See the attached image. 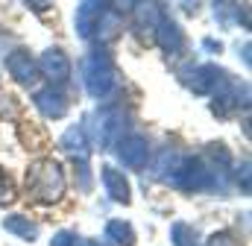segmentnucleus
<instances>
[{"label": "nucleus", "mask_w": 252, "mask_h": 246, "mask_svg": "<svg viewBox=\"0 0 252 246\" xmlns=\"http://www.w3.org/2000/svg\"><path fill=\"white\" fill-rule=\"evenodd\" d=\"M3 229L12 232V235H18V238H24V241H35V238H38V226H35L30 217H24V214L6 217V220H3Z\"/></svg>", "instance_id": "14"}, {"label": "nucleus", "mask_w": 252, "mask_h": 246, "mask_svg": "<svg viewBox=\"0 0 252 246\" xmlns=\"http://www.w3.org/2000/svg\"><path fill=\"white\" fill-rule=\"evenodd\" d=\"M106 3H109V9H112V12L124 15V12H132V9H135L141 0H106Z\"/></svg>", "instance_id": "20"}, {"label": "nucleus", "mask_w": 252, "mask_h": 246, "mask_svg": "<svg viewBox=\"0 0 252 246\" xmlns=\"http://www.w3.org/2000/svg\"><path fill=\"white\" fill-rule=\"evenodd\" d=\"M132 12H135V32H138L141 38L153 41V38H156V27H158V21L164 18L161 3H156V0H141Z\"/></svg>", "instance_id": "7"}, {"label": "nucleus", "mask_w": 252, "mask_h": 246, "mask_svg": "<svg viewBox=\"0 0 252 246\" xmlns=\"http://www.w3.org/2000/svg\"><path fill=\"white\" fill-rule=\"evenodd\" d=\"M6 70H9V76H12L15 82H21V85H32V82L38 79V62L32 59L27 50H12V53L6 56Z\"/></svg>", "instance_id": "9"}, {"label": "nucleus", "mask_w": 252, "mask_h": 246, "mask_svg": "<svg viewBox=\"0 0 252 246\" xmlns=\"http://www.w3.org/2000/svg\"><path fill=\"white\" fill-rule=\"evenodd\" d=\"M103 187H106V193L115 199V202H124L129 205V199H132V187H129V179H126L121 170H115L112 164H106L103 167Z\"/></svg>", "instance_id": "13"}, {"label": "nucleus", "mask_w": 252, "mask_h": 246, "mask_svg": "<svg viewBox=\"0 0 252 246\" xmlns=\"http://www.w3.org/2000/svg\"><path fill=\"white\" fill-rule=\"evenodd\" d=\"M50 246H82V238L76 232H56Z\"/></svg>", "instance_id": "17"}, {"label": "nucleus", "mask_w": 252, "mask_h": 246, "mask_svg": "<svg viewBox=\"0 0 252 246\" xmlns=\"http://www.w3.org/2000/svg\"><path fill=\"white\" fill-rule=\"evenodd\" d=\"M121 135H124V112L121 109H100L94 115V126H91V144L94 147L106 150Z\"/></svg>", "instance_id": "4"}, {"label": "nucleus", "mask_w": 252, "mask_h": 246, "mask_svg": "<svg viewBox=\"0 0 252 246\" xmlns=\"http://www.w3.org/2000/svg\"><path fill=\"white\" fill-rule=\"evenodd\" d=\"M170 187H179V190H205V187H214V173L199 161V158H190V155H176L170 170L161 176Z\"/></svg>", "instance_id": "3"}, {"label": "nucleus", "mask_w": 252, "mask_h": 246, "mask_svg": "<svg viewBox=\"0 0 252 246\" xmlns=\"http://www.w3.org/2000/svg\"><path fill=\"white\" fill-rule=\"evenodd\" d=\"M85 246H106V244H103V241H88Z\"/></svg>", "instance_id": "22"}, {"label": "nucleus", "mask_w": 252, "mask_h": 246, "mask_svg": "<svg viewBox=\"0 0 252 246\" xmlns=\"http://www.w3.org/2000/svg\"><path fill=\"white\" fill-rule=\"evenodd\" d=\"M67 179H64V170L59 161L53 158H38L35 164H30L27 170V193L38 202H56L62 199Z\"/></svg>", "instance_id": "1"}, {"label": "nucleus", "mask_w": 252, "mask_h": 246, "mask_svg": "<svg viewBox=\"0 0 252 246\" xmlns=\"http://www.w3.org/2000/svg\"><path fill=\"white\" fill-rule=\"evenodd\" d=\"M38 70H41L50 82L64 85V82L70 79V59L64 56L59 47H50V50L41 53V59H38Z\"/></svg>", "instance_id": "8"}, {"label": "nucleus", "mask_w": 252, "mask_h": 246, "mask_svg": "<svg viewBox=\"0 0 252 246\" xmlns=\"http://www.w3.org/2000/svg\"><path fill=\"white\" fill-rule=\"evenodd\" d=\"M106 12H109V3L106 0H79L76 15H73V27L79 32V38L91 41L94 32H97V24H100V18Z\"/></svg>", "instance_id": "5"}, {"label": "nucleus", "mask_w": 252, "mask_h": 246, "mask_svg": "<svg viewBox=\"0 0 252 246\" xmlns=\"http://www.w3.org/2000/svg\"><path fill=\"white\" fill-rule=\"evenodd\" d=\"M205 246H241V244H238L235 235H229V232H214V235L205 241Z\"/></svg>", "instance_id": "19"}, {"label": "nucleus", "mask_w": 252, "mask_h": 246, "mask_svg": "<svg viewBox=\"0 0 252 246\" xmlns=\"http://www.w3.org/2000/svg\"><path fill=\"white\" fill-rule=\"evenodd\" d=\"M115 147H118V158L124 161V167H132V170L144 167L150 158V144L144 135H121Z\"/></svg>", "instance_id": "6"}, {"label": "nucleus", "mask_w": 252, "mask_h": 246, "mask_svg": "<svg viewBox=\"0 0 252 246\" xmlns=\"http://www.w3.org/2000/svg\"><path fill=\"white\" fill-rule=\"evenodd\" d=\"M223 76H226V70H220L217 64H199V67L190 70L188 88L193 91V94H211V91L220 85Z\"/></svg>", "instance_id": "12"}, {"label": "nucleus", "mask_w": 252, "mask_h": 246, "mask_svg": "<svg viewBox=\"0 0 252 246\" xmlns=\"http://www.w3.org/2000/svg\"><path fill=\"white\" fill-rule=\"evenodd\" d=\"M35 109H38L44 118L59 121V118H64V115H67V100H64L62 91H56V88L50 85V88L35 91Z\"/></svg>", "instance_id": "11"}, {"label": "nucleus", "mask_w": 252, "mask_h": 246, "mask_svg": "<svg viewBox=\"0 0 252 246\" xmlns=\"http://www.w3.org/2000/svg\"><path fill=\"white\" fill-rule=\"evenodd\" d=\"M106 235H109V241H115L118 246H135V232L124 220H109Z\"/></svg>", "instance_id": "15"}, {"label": "nucleus", "mask_w": 252, "mask_h": 246, "mask_svg": "<svg viewBox=\"0 0 252 246\" xmlns=\"http://www.w3.org/2000/svg\"><path fill=\"white\" fill-rule=\"evenodd\" d=\"M170 238H173V246H199V235L188 223H173L170 226Z\"/></svg>", "instance_id": "16"}, {"label": "nucleus", "mask_w": 252, "mask_h": 246, "mask_svg": "<svg viewBox=\"0 0 252 246\" xmlns=\"http://www.w3.org/2000/svg\"><path fill=\"white\" fill-rule=\"evenodd\" d=\"M82 85L85 91L94 97V100H103L112 94V88L118 85V73H115V64L112 59L103 53V50H91L85 59H82Z\"/></svg>", "instance_id": "2"}, {"label": "nucleus", "mask_w": 252, "mask_h": 246, "mask_svg": "<svg viewBox=\"0 0 252 246\" xmlns=\"http://www.w3.org/2000/svg\"><path fill=\"white\" fill-rule=\"evenodd\" d=\"M158 47H161V53L164 56H179V50H182V44H185V35H182V27L173 21V18H161L158 21V27H156V38H153Z\"/></svg>", "instance_id": "10"}, {"label": "nucleus", "mask_w": 252, "mask_h": 246, "mask_svg": "<svg viewBox=\"0 0 252 246\" xmlns=\"http://www.w3.org/2000/svg\"><path fill=\"white\" fill-rule=\"evenodd\" d=\"M15 199V187H12V179L0 170V205H6V202H12Z\"/></svg>", "instance_id": "18"}, {"label": "nucleus", "mask_w": 252, "mask_h": 246, "mask_svg": "<svg viewBox=\"0 0 252 246\" xmlns=\"http://www.w3.org/2000/svg\"><path fill=\"white\" fill-rule=\"evenodd\" d=\"M202 44H205V47H208V50H217V53H220V44H217V41H211V38H205V41H202Z\"/></svg>", "instance_id": "21"}]
</instances>
